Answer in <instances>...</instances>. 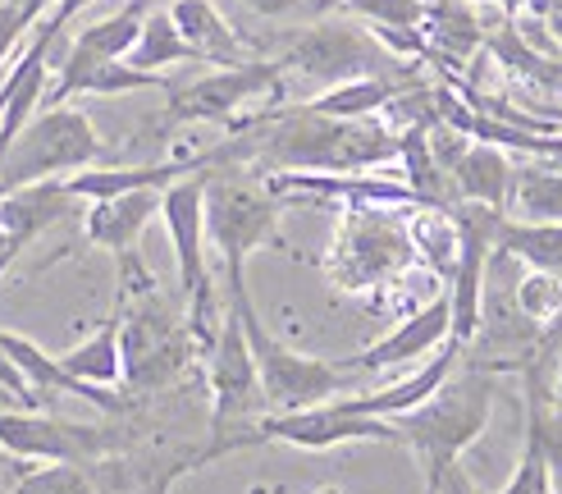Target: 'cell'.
Returning a JSON list of instances; mask_svg holds the SVG:
<instances>
[{
    "label": "cell",
    "mask_w": 562,
    "mask_h": 494,
    "mask_svg": "<svg viewBox=\"0 0 562 494\" xmlns=\"http://www.w3.org/2000/svg\"><path fill=\"white\" fill-rule=\"evenodd\" d=\"M279 69L297 74L306 82H348V78H403L412 82L407 65L398 60V55H389L367 23H348V19H312L306 27H297V33L289 37L284 55H274Z\"/></svg>",
    "instance_id": "ba28073f"
},
{
    "label": "cell",
    "mask_w": 562,
    "mask_h": 494,
    "mask_svg": "<svg viewBox=\"0 0 562 494\" xmlns=\"http://www.w3.org/2000/svg\"><path fill=\"white\" fill-rule=\"evenodd\" d=\"M403 88H412V82H403V78H348V82L325 88L321 97H306L302 105L321 110L329 120H375V115H384L389 101Z\"/></svg>",
    "instance_id": "ffe728a7"
},
{
    "label": "cell",
    "mask_w": 562,
    "mask_h": 494,
    "mask_svg": "<svg viewBox=\"0 0 562 494\" xmlns=\"http://www.w3.org/2000/svg\"><path fill=\"white\" fill-rule=\"evenodd\" d=\"M458 362H462V344L448 339V344H443L439 352H430L412 375L389 380V384H380V390H371V394H339L334 403H339L344 412H361V417H384V422H393L398 412H412L416 403H426V398L439 390V384L458 371Z\"/></svg>",
    "instance_id": "9a60e30c"
},
{
    "label": "cell",
    "mask_w": 562,
    "mask_h": 494,
    "mask_svg": "<svg viewBox=\"0 0 562 494\" xmlns=\"http://www.w3.org/2000/svg\"><path fill=\"white\" fill-rule=\"evenodd\" d=\"M289 202L251 165H215L206 170V243L220 252L224 284L247 280V261L261 247H284L279 220Z\"/></svg>",
    "instance_id": "277c9868"
},
{
    "label": "cell",
    "mask_w": 562,
    "mask_h": 494,
    "mask_svg": "<svg viewBox=\"0 0 562 494\" xmlns=\"http://www.w3.org/2000/svg\"><path fill=\"white\" fill-rule=\"evenodd\" d=\"M475 5H494V0H475Z\"/></svg>",
    "instance_id": "74e56055"
},
{
    "label": "cell",
    "mask_w": 562,
    "mask_h": 494,
    "mask_svg": "<svg viewBox=\"0 0 562 494\" xmlns=\"http://www.w3.org/2000/svg\"><path fill=\"white\" fill-rule=\"evenodd\" d=\"M206 384H211V439L202 445V458L215 462L224 453L251 449V426L266 417L270 403L261 390L257 362H251L243 321L229 302H224L215 344L206 348Z\"/></svg>",
    "instance_id": "5b68a950"
},
{
    "label": "cell",
    "mask_w": 562,
    "mask_h": 494,
    "mask_svg": "<svg viewBox=\"0 0 562 494\" xmlns=\"http://www.w3.org/2000/svg\"><path fill=\"white\" fill-rule=\"evenodd\" d=\"M10 5H19V10H27V14H33V19H42V14L55 5V0H10Z\"/></svg>",
    "instance_id": "e575fe53"
},
{
    "label": "cell",
    "mask_w": 562,
    "mask_h": 494,
    "mask_svg": "<svg viewBox=\"0 0 562 494\" xmlns=\"http://www.w3.org/2000/svg\"><path fill=\"white\" fill-rule=\"evenodd\" d=\"M508 215L562 225V165H513Z\"/></svg>",
    "instance_id": "603a6c76"
},
{
    "label": "cell",
    "mask_w": 562,
    "mask_h": 494,
    "mask_svg": "<svg viewBox=\"0 0 562 494\" xmlns=\"http://www.w3.org/2000/svg\"><path fill=\"white\" fill-rule=\"evenodd\" d=\"M124 60H128L133 69L165 74L170 65H192V60H196V50L179 37V27H175L170 10H147L143 33H137V42H133V50L124 55ZM196 65H202V60H196Z\"/></svg>",
    "instance_id": "d4e9b609"
},
{
    "label": "cell",
    "mask_w": 562,
    "mask_h": 494,
    "mask_svg": "<svg viewBox=\"0 0 562 494\" xmlns=\"http://www.w3.org/2000/svg\"><path fill=\"white\" fill-rule=\"evenodd\" d=\"M37 27V19L27 14V10H19V5H10V0H0V65L14 55V46L33 33Z\"/></svg>",
    "instance_id": "f546056e"
},
{
    "label": "cell",
    "mask_w": 562,
    "mask_h": 494,
    "mask_svg": "<svg viewBox=\"0 0 562 494\" xmlns=\"http://www.w3.org/2000/svg\"><path fill=\"white\" fill-rule=\"evenodd\" d=\"M128 445V435L110 426H88V422H65L46 417L37 407H10L0 412V449L10 458L27 462H82L92 467L110 453H120Z\"/></svg>",
    "instance_id": "30bf717a"
},
{
    "label": "cell",
    "mask_w": 562,
    "mask_h": 494,
    "mask_svg": "<svg viewBox=\"0 0 562 494\" xmlns=\"http://www.w3.org/2000/svg\"><path fill=\"white\" fill-rule=\"evenodd\" d=\"M160 192L165 188H133V192H120V198L88 202V211H82V243L101 247L110 257L137 252L147 225L160 215Z\"/></svg>",
    "instance_id": "4fadbf2b"
},
{
    "label": "cell",
    "mask_w": 562,
    "mask_h": 494,
    "mask_svg": "<svg viewBox=\"0 0 562 494\" xmlns=\"http://www.w3.org/2000/svg\"><path fill=\"white\" fill-rule=\"evenodd\" d=\"M448 339H453V307H448V293H435L430 302H420L412 316H403L393 325L384 339L344 357L339 367L344 371H393V367H407V362H426V357L439 352Z\"/></svg>",
    "instance_id": "7c38bea8"
},
{
    "label": "cell",
    "mask_w": 562,
    "mask_h": 494,
    "mask_svg": "<svg viewBox=\"0 0 562 494\" xmlns=\"http://www.w3.org/2000/svg\"><path fill=\"white\" fill-rule=\"evenodd\" d=\"M316 494H344V490H339V485H321Z\"/></svg>",
    "instance_id": "8d00e7d4"
},
{
    "label": "cell",
    "mask_w": 562,
    "mask_h": 494,
    "mask_svg": "<svg viewBox=\"0 0 562 494\" xmlns=\"http://www.w3.org/2000/svg\"><path fill=\"white\" fill-rule=\"evenodd\" d=\"M325 280L352 297H380L420 266L407 234V206L357 202L339 206V229L325 252Z\"/></svg>",
    "instance_id": "3957f363"
},
{
    "label": "cell",
    "mask_w": 562,
    "mask_h": 494,
    "mask_svg": "<svg viewBox=\"0 0 562 494\" xmlns=\"http://www.w3.org/2000/svg\"><path fill=\"white\" fill-rule=\"evenodd\" d=\"M105 160V143L97 124L78 105H42L5 147H0V188L14 192L23 183L69 179L74 170Z\"/></svg>",
    "instance_id": "52a82bcc"
},
{
    "label": "cell",
    "mask_w": 562,
    "mask_h": 494,
    "mask_svg": "<svg viewBox=\"0 0 562 494\" xmlns=\"http://www.w3.org/2000/svg\"><path fill=\"white\" fill-rule=\"evenodd\" d=\"M120 261V348H124V390L128 394H156L179 384L192 362L202 357L188 312L175 307L151 280V270L137 261V252Z\"/></svg>",
    "instance_id": "6da1fadb"
},
{
    "label": "cell",
    "mask_w": 562,
    "mask_h": 494,
    "mask_svg": "<svg viewBox=\"0 0 562 494\" xmlns=\"http://www.w3.org/2000/svg\"><path fill=\"white\" fill-rule=\"evenodd\" d=\"M553 494H562V481H558V490H553Z\"/></svg>",
    "instance_id": "f35d334b"
},
{
    "label": "cell",
    "mask_w": 562,
    "mask_h": 494,
    "mask_svg": "<svg viewBox=\"0 0 562 494\" xmlns=\"http://www.w3.org/2000/svg\"><path fill=\"white\" fill-rule=\"evenodd\" d=\"M243 10H251L257 19H325L334 10H344V0H238Z\"/></svg>",
    "instance_id": "f1b7e54d"
},
{
    "label": "cell",
    "mask_w": 562,
    "mask_h": 494,
    "mask_svg": "<svg viewBox=\"0 0 562 494\" xmlns=\"http://www.w3.org/2000/svg\"><path fill=\"white\" fill-rule=\"evenodd\" d=\"M0 394H10L19 407H37V403H42L33 390H27V380L19 375V367L10 362V352H5V348H0Z\"/></svg>",
    "instance_id": "4dcf8cb0"
},
{
    "label": "cell",
    "mask_w": 562,
    "mask_h": 494,
    "mask_svg": "<svg viewBox=\"0 0 562 494\" xmlns=\"http://www.w3.org/2000/svg\"><path fill=\"white\" fill-rule=\"evenodd\" d=\"M407 234L416 243V257L426 270H435L439 280L448 284L458 261V225H453V211L443 206H407Z\"/></svg>",
    "instance_id": "cb8c5ba5"
},
{
    "label": "cell",
    "mask_w": 562,
    "mask_h": 494,
    "mask_svg": "<svg viewBox=\"0 0 562 494\" xmlns=\"http://www.w3.org/2000/svg\"><path fill=\"white\" fill-rule=\"evenodd\" d=\"M513 307L540 329L558 325L562 321V280L549 270H526L513 289Z\"/></svg>",
    "instance_id": "484cf974"
},
{
    "label": "cell",
    "mask_w": 562,
    "mask_h": 494,
    "mask_svg": "<svg viewBox=\"0 0 562 494\" xmlns=\"http://www.w3.org/2000/svg\"><path fill=\"white\" fill-rule=\"evenodd\" d=\"M10 494H101L97 472L82 462H46L14 481Z\"/></svg>",
    "instance_id": "4316f807"
},
{
    "label": "cell",
    "mask_w": 562,
    "mask_h": 494,
    "mask_svg": "<svg viewBox=\"0 0 562 494\" xmlns=\"http://www.w3.org/2000/svg\"><path fill=\"white\" fill-rule=\"evenodd\" d=\"M494 5L503 10V14H536V19H544V14H553V10H562V0H494Z\"/></svg>",
    "instance_id": "d6a6232c"
},
{
    "label": "cell",
    "mask_w": 562,
    "mask_h": 494,
    "mask_svg": "<svg viewBox=\"0 0 562 494\" xmlns=\"http://www.w3.org/2000/svg\"><path fill=\"white\" fill-rule=\"evenodd\" d=\"M224 293H229V307H234L238 321H243V335H247V348H251V362H257V375H261V390H266L270 412L316 407V403H325V398H339V390H348V375H352V371H344L339 362H325V357H312V352L289 348V344L261 321L257 302H251L247 280L224 284Z\"/></svg>",
    "instance_id": "8992f818"
},
{
    "label": "cell",
    "mask_w": 562,
    "mask_h": 494,
    "mask_svg": "<svg viewBox=\"0 0 562 494\" xmlns=\"http://www.w3.org/2000/svg\"><path fill=\"white\" fill-rule=\"evenodd\" d=\"M165 10H170L179 37L196 50L202 65H243V60H251L247 42L238 37V27L215 10V0H170Z\"/></svg>",
    "instance_id": "2e32d148"
},
{
    "label": "cell",
    "mask_w": 562,
    "mask_h": 494,
    "mask_svg": "<svg viewBox=\"0 0 562 494\" xmlns=\"http://www.w3.org/2000/svg\"><path fill=\"white\" fill-rule=\"evenodd\" d=\"M549 394H553V403L562 407V362H558V371H553V380H549Z\"/></svg>",
    "instance_id": "d590c367"
},
{
    "label": "cell",
    "mask_w": 562,
    "mask_h": 494,
    "mask_svg": "<svg viewBox=\"0 0 562 494\" xmlns=\"http://www.w3.org/2000/svg\"><path fill=\"white\" fill-rule=\"evenodd\" d=\"M435 494H485V490L471 481V472H467L462 462H453V467H448V472L439 476V490H435Z\"/></svg>",
    "instance_id": "1f68e13d"
},
{
    "label": "cell",
    "mask_w": 562,
    "mask_h": 494,
    "mask_svg": "<svg viewBox=\"0 0 562 494\" xmlns=\"http://www.w3.org/2000/svg\"><path fill=\"white\" fill-rule=\"evenodd\" d=\"M284 92V69L279 60H243V65H215L211 74L165 92V124H224L243 105Z\"/></svg>",
    "instance_id": "9c48e42d"
},
{
    "label": "cell",
    "mask_w": 562,
    "mask_h": 494,
    "mask_svg": "<svg viewBox=\"0 0 562 494\" xmlns=\"http://www.w3.org/2000/svg\"><path fill=\"white\" fill-rule=\"evenodd\" d=\"M494 252L521 261L526 270H549V274H558V280H562V225L503 215L498 238H494Z\"/></svg>",
    "instance_id": "44dd1931"
},
{
    "label": "cell",
    "mask_w": 562,
    "mask_h": 494,
    "mask_svg": "<svg viewBox=\"0 0 562 494\" xmlns=\"http://www.w3.org/2000/svg\"><path fill=\"white\" fill-rule=\"evenodd\" d=\"M74 211H78V198L65 188V179L23 183V188L0 198V243H5L10 257H19L37 234H46L50 225L69 220Z\"/></svg>",
    "instance_id": "5bb4252c"
},
{
    "label": "cell",
    "mask_w": 562,
    "mask_h": 494,
    "mask_svg": "<svg viewBox=\"0 0 562 494\" xmlns=\"http://www.w3.org/2000/svg\"><path fill=\"white\" fill-rule=\"evenodd\" d=\"M0 198H5V188H0Z\"/></svg>",
    "instance_id": "ab89813d"
},
{
    "label": "cell",
    "mask_w": 562,
    "mask_h": 494,
    "mask_svg": "<svg viewBox=\"0 0 562 494\" xmlns=\"http://www.w3.org/2000/svg\"><path fill=\"white\" fill-rule=\"evenodd\" d=\"M60 367L74 375V380H88V384H101V390H124V348H120V302L88 339L74 344L69 352H55Z\"/></svg>",
    "instance_id": "ac0fdd59"
},
{
    "label": "cell",
    "mask_w": 562,
    "mask_h": 494,
    "mask_svg": "<svg viewBox=\"0 0 562 494\" xmlns=\"http://www.w3.org/2000/svg\"><path fill=\"white\" fill-rule=\"evenodd\" d=\"M540 23H544V33H549V37L558 42V50H562V10H553V14H544Z\"/></svg>",
    "instance_id": "836d02e7"
},
{
    "label": "cell",
    "mask_w": 562,
    "mask_h": 494,
    "mask_svg": "<svg viewBox=\"0 0 562 494\" xmlns=\"http://www.w3.org/2000/svg\"><path fill=\"white\" fill-rule=\"evenodd\" d=\"M143 19H147V0H128L124 10L105 14V19L82 27V33H74L65 55H78V60H124L137 42V33H143Z\"/></svg>",
    "instance_id": "7402d4cb"
},
{
    "label": "cell",
    "mask_w": 562,
    "mask_h": 494,
    "mask_svg": "<svg viewBox=\"0 0 562 494\" xmlns=\"http://www.w3.org/2000/svg\"><path fill=\"white\" fill-rule=\"evenodd\" d=\"M494 403H498V380L485 367H462L448 375L439 390L416 403L412 412H398L393 417V430H398V445L412 449L420 481H426V494L439 490V476L453 462H462V453L490 430L494 422Z\"/></svg>",
    "instance_id": "7a4b0ae2"
},
{
    "label": "cell",
    "mask_w": 562,
    "mask_h": 494,
    "mask_svg": "<svg viewBox=\"0 0 562 494\" xmlns=\"http://www.w3.org/2000/svg\"><path fill=\"white\" fill-rule=\"evenodd\" d=\"M448 179H453L458 202H481V206H494V211L508 215L513 160H508V151H503V147L471 137L467 151L448 165Z\"/></svg>",
    "instance_id": "e0dca14e"
},
{
    "label": "cell",
    "mask_w": 562,
    "mask_h": 494,
    "mask_svg": "<svg viewBox=\"0 0 562 494\" xmlns=\"http://www.w3.org/2000/svg\"><path fill=\"white\" fill-rule=\"evenodd\" d=\"M475 0H430L426 14V42L430 55H443V60H471L475 46H485V23L471 10Z\"/></svg>",
    "instance_id": "d6986e66"
},
{
    "label": "cell",
    "mask_w": 562,
    "mask_h": 494,
    "mask_svg": "<svg viewBox=\"0 0 562 494\" xmlns=\"http://www.w3.org/2000/svg\"><path fill=\"white\" fill-rule=\"evenodd\" d=\"M251 445H293L306 453H325L339 445H398V430L384 417H361L344 412L334 398L316 407H293V412H266L251 426Z\"/></svg>",
    "instance_id": "8fae6325"
},
{
    "label": "cell",
    "mask_w": 562,
    "mask_h": 494,
    "mask_svg": "<svg viewBox=\"0 0 562 494\" xmlns=\"http://www.w3.org/2000/svg\"><path fill=\"white\" fill-rule=\"evenodd\" d=\"M558 490V476H553V467L544 462V453H540V445L536 439H521V458H517V472H513V481L503 485L498 494H553Z\"/></svg>",
    "instance_id": "83f0119b"
}]
</instances>
